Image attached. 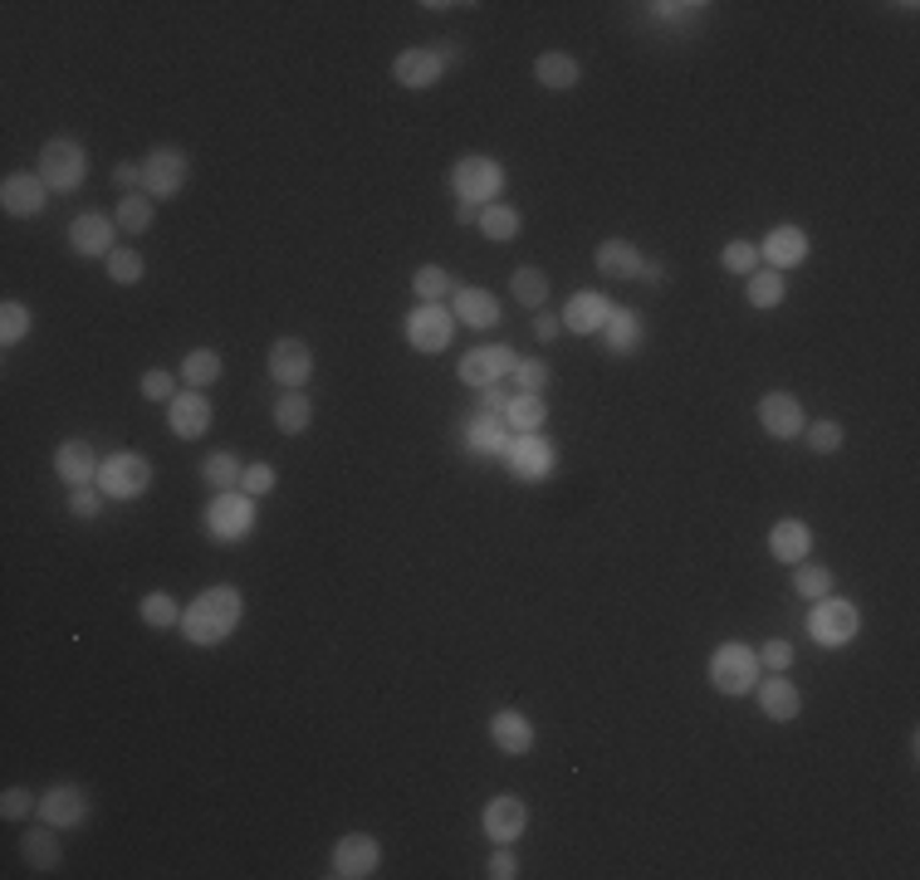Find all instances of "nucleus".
Returning a JSON list of instances; mask_svg holds the SVG:
<instances>
[{
    "mask_svg": "<svg viewBox=\"0 0 920 880\" xmlns=\"http://www.w3.org/2000/svg\"><path fill=\"white\" fill-rule=\"evenodd\" d=\"M544 421H548V402H544V396L520 392L505 406V426L514 431V436H534V431H544Z\"/></svg>",
    "mask_w": 920,
    "mask_h": 880,
    "instance_id": "nucleus-31",
    "label": "nucleus"
},
{
    "mask_svg": "<svg viewBox=\"0 0 920 880\" xmlns=\"http://www.w3.org/2000/svg\"><path fill=\"white\" fill-rule=\"evenodd\" d=\"M34 817L49 822V827H59V832H73V827L89 817V798H83L73 783H59V788L40 792V808H34Z\"/></svg>",
    "mask_w": 920,
    "mask_h": 880,
    "instance_id": "nucleus-15",
    "label": "nucleus"
},
{
    "mask_svg": "<svg viewBox=\"0 0 920 880\" xmlns=\"http://www.w3.org/2000/svg\"><path fill=\"white\" fill-rule=\"evenodd\" d=\"M44 191L49 186L40 181V171H10L6 181H0V206H6V216H40L44 210Z\"/></svg>",
    "mask_w": 920,
    "mask_h": 880,
    "instance_id": "nucleus-17",
    "label": "nucleus"
},
{
    "mask_svg": "<svg viewBox=\"0 0 920 880\" xmlns=\"http://www.w3.org/2000/svg\"><path fill=\"white\" fill-rule=\"evenodd\" d=\"M309 421H314V402L304 392H285L275 402V426L285 431V436H304L309 431Z\"/></svg>",
    "mask_w": 920,
    "mask_h": 880,
    "instance_id": "nucleus-32",
    "label": "nucleus"
},
{
    "mask_svg": "<svg viewBox=\"0 0 920 880\" xmlns=\"http://www.w3.org/2000/svg\"><path fill=\"white\" fill-rule=\"evenodd\" d=\"M759 710H764L774 724H789V719H799V710H803V695H799V685L793 680H783V675H759Z\"/></svg>",
    "mask_w": 920,
    "mask_h": 880,
    "instance_id": "nucleus-22",
    "label": "nucleus"
},
{
    "mask_svg": "<svg viewBox=\"0 0 920 880\" xmlns=\"http://www.w3.org/2000/svg\"><path fill=\"white\" fill-rule=\"evenodd\" d=\"M167 426L177 441H201L211 431V402L201 392H177L167 402Z\"/></svg>",
    "mask_w": 920,
    "mask_h": 880,
    "instance_id": "nucleus-16",
    "label": "nucleus"
},
{
    "mask_svg": "<svg viewBox=\"0 0 920 880\" xmlns=\"http://www.w3.org/2000/svg\"><path fill=\"white\" fill-rule=\"evenodd\" d=\"M485 837L495 841V847H514V841L524 837V827H530V808H524L520 798H495L485 802Z\"/></svg>",
    "mask_w": 920,
    "mask_h": 880,
    "instance_id": "nucleus-19",
    "label": "nucleus"
},
{
    "mask_svg": "<svg viewBox=\"0 0 920 880\" xmlns=\"http://www.w3.org/2000/svg\"><path fill=\"white\" fill-rule=\"evenodd\" d=\"M471 451L475 455H510V426L505 421H495V412H485L471 426Z\"/></svg>",
    "mask_w": 920,
    "mask_h": 880,
    "instance_id": "nucleus-35",
    "label": "nucleus"
},
{
    "mask_svg": "<svg viewBox=\"0 0 920 880\" xmlns=\"http://www.w3.org/2000/svg\"><path fill=\"white\" fill-rule=\"evenodd\" d=\"M89 177V152L73 138H49L40 152V181L49 191H79Z\"/></svg>",
    "mask_w": 920,
    "mask_h": 880,
    "instance_id": "nucleus-4",
    "label": "nucleus"
},
{
    "mask_svg": "<svg viewBox=\"0 0 920 880\" xmlns=\"http://www.w3.org/2000/svg\"><path fill=\"white\" fill-rule=\"evenodd\" d=\"M269 377L279 382V387L299 392L304 382L314 377V353L304 338H279L275 348H269Z\"/></svg>",
    "mask_w": 920,
    "mask_h": 880,
    "instance_id": "nucleus-13",
    "label": "nucleus"
},
{
    "mask_svg": "<svg viewBox=\"0 0 920 880\" xmlns=\"http://www.w3.org/2000/svg\"><path fill=\"white\" fill-rule=\"evenodd\" d=\"M505 461H510V475H514V479H524V485H538V479L554 469V445H548V441L534 431V436H520V441L510 445Z\"/></svg>",
    "mask_w": 920,
    "mask_h": 880,
    "instance_id": "nucleus-18",
    "label": "nucleus"
},
{
    "mask_svg": "<svg viewBox=\"0 0 920 880\" xmlns=\"http://www.w3.org/2000/svg\"><path fill=\"white\" fill-rule=\"evenodd\" d=\"M103 500H108V494L98 490V485H79V490H69V510H73V518H98V510H103Z\"/></svg>",
    "mask_w": 920,
    "mask_h": 880,
    "instance_id": "nucleus-50",
    "label": "nucleus"
},
{
    "mask_svg": "<svg viewBox=\"0 0 920 880\" xmlns=\"http://www.w3.org/2000/svg\"><path fill=\"white\" fill-rule=\"evenodd\" d=\"M808 436V451L813 455H838L842 451V426L838 421H813V426H803Z\"/></svg>",
    "mask_w": 920,
    "mask_h": 880,
    "instance_id": "nucleus-47",
    "label": "nucleus"
},
{
    "mask_svg": "<svg viewBox=\"0 0 920 880\" xmlns=\"http://www.w3.org/2000/svg\"><path fill=\"white\" fill-rule=\"evenodd\" d=\"M514 367H520V357H514L505 343H481V348H471L461 357V382L485 392V387H499V377H510Z\"/></svg>",
    "mask_w": 920,
    "mask_h": 880,
    "instance_id": "nucleus-10",
    "label": "nucleus"
},
{
    "mask_svg": "<svg viewBox=\"0 0 920 880\" xmlns=\"http://www.w3.org/2000/svg\"><path fill=\"white\" fill-rule=\"evenodd\" d=\"M108 279H113V284H138L142 279V255L132 250V245H118V250L108 255Z\"/></svg>",
    "mask_w": 920,
    "mask_h": 880,
    "instance_id": "nucleus-46",
    "label": "nucleus"
},
{
    "mask_svg": "<svg viewBox=\"0 0 920 880\" xmlns=\"http://www.w3.org/2000/svg\"><path fill=\"white\" fill-rule=\"evenodd\" d=\"M240 616H245V602L226 582V587H206L201 597L181 612V631H187L191 646H220V641L240 626Z\"/></svg>",
    "mask_w": 920,
    "mask_h": 880,
    "instance_id": "nucleus-1",
    "label": "nucleus"
},
{
    "mask_svg": "<svg viewBox=\"0 0 920 880\" xmlns=\"http://www.w3.org/2000/svg\"><path fill=\"white\" fill-rule=\"evenodd\" d=\"M793 592H799V597H808V602H823L828 592H832V573L803 557V563H793Z\"/></svg>",
    "mask_w": 920,
    "mask_h": 880,
    "instance_id": "nucleus-40",
    "label": "nucleus"
},
{
    "mask_svg": "<svg viewBox=\"0 0 920 880\" xmlns=\"http://www.w3.org/2000/svg\"><path fill=\"white\" fill-rule=\"evenodd\" d=\"M534 333H538V338H544V343H554L558 333H563V318H554V314H544V308H538V324H534Z\"/></svg>",
    "mask_w": 920,
    "mask_h": 880,
    "instance_id": "nucleus-56",
    "label": "nucleus"
},
{
    "mask_svg": "<svg viewBox=\"0 0 920 880\" xmlns=\"http://www.w3.org/2000/svg\"><path fill=\"white\" fill-rule=\"evenodd\" d=\"M783 294H789V279L779 269H754L750 275V304L754 308H779Z\"/></svg>",
    "mask_w": 920,
    "mask_h": 880,
    "instance_id": "nucleus-41",
    "label": "nucleus"
},
{
    "mask_svg": "<svg viewBox=\"0 0 920 880\" xmlns=\"http://www.w3.org/2000/svg\"><path fill=\"white\" fill-rule=\"evenodd\" d=\"M489 739H495L499 753H510V759H524V753L534 749V724L524 719L520 710H499L489 719Z\"/></svg>",
    "mask_w": 920,
    "mask_h": 880,
    "instance_id": "nucleus-24",
    "label": "nucleus"
},
{
    "mask_svg": "<svg viewBox=\"0 0 920 880\" xmlns=\"http://www.w3.org/2000/svg\"><path fill=\"white\" fill-rule=\"evenodd\" d=\"M481 210L485 206H475V201H456V220L461 226H481Z\"/></svg>",
    "mask_w": 920,
    "mask_h": 880,
    "instance_id": "nucleus-57",
    "label": "nucleus"
},
{
    "mask_svg": "<svg viewBox=\"0 0 920 880\" xmlns=\"http://www.w3.org/2000/svg\"><path fill=\"white\" fill-rule=\"evenodd\" d=\"M138 612H142L147 626H181V606H177V597H171V592H147Z\"/></svg>",
    "mask_w": 920,
    "mask_h": 880,
    "instance_id": "nucleus-43",
    "label": "nucleus"
},
{
    "mask_svg": "<svg viewBox=\"0 0 920 880\" xmlns=\"http://www.w3.org/2000/svg\"><path fill=\"white\" fill-rule=\"evenodd\" d=\"M59 827H49V822H40V827H30V832L20 837V857L30 861V871H55L59 866V857H65V851H59Z\"/></svg>",
    "mask_w": 920,
    "mask_h": 880,
    "instance_id": "nucleus-29",
    "label": "nucleus"
},
{
    "mask_svg": "<svg viewBox=\"0 0 920 880\" xmlns=\"http://www.w3.org/2000/svg\"><path fill=\"white\" fill-rule=\"evenodd\" d=\"M514 299H520L524 308H544L548 299V275L544 269H534V265H524V269H514Z\"/></svg>",
    "mask_w": 920,
    "mask_h": 880,
    "instance_id": "nucleus-42",
    "label": "nucleus"
},
{
    "mask_svg": "<svg viewBox=\"0 0 920 880\" xmlns=\"http://www.w3.org/2000/svg\"><path fill=\"white\" fill-rule=\"evenodd\" d=\"M514 382H520V392L544 396V387H548V367H544V363H520V367H514Z\"/></svg>",
    "mask_w": 920,
    "mask_h": 880,
    "instance_id": "nucleus-52",
    "label": "nucleus"
},
{
    "mask_svg": "<svg viewBox=\"0 0 920 880\" xmlns=\"http://www.w3.org/2000/svg\"><path fill=\"white\" fill-rule=\"evenodd\" d=\"M642 250L632 240H603L597 245V275L603 279H636L642 275Z\"/></svg>",
    "mask_w": 920,
    "mask_h": 880,
    "instance_id": "nucleus-28",
    "label": "nucleus"
},
{
    "mask_svg": "<svg viewBox=\"0 0 920 880\" xmlns=\"http://www.w3.org/2000/svg\"><path fill=\"white\" fill-rule=\"evenodd\" d=\"M275 479H279V475H275V465H265V461H260V465H245V475H240V490L250 494V500H260V494H269V490H275Z\"/></svg>",
    "mask_w": 920,
    "mask_h": 880,
    "instance_id": "nucleus-51",
    "label": "nucleus"
},
{
    "mask_svg": "<svg viewBox=\"0 0 920 880\" xmlns=\"http://www.w3.org/2000/svg\"><path fill=\"white\" fill-rule=\"evenodd\" d=\"M754 655H759V671H769V675H783L793 665V646H789V641H764Z\"/></svg>",
    "mask_w": 920,
    "mask_h": 880,
    "instance_id": "nucleus-48",
    "label": "nucleus"
},
{
    "mask_svg": "<svg viewBox=\"0 0 920 880\" xmlns=\"http://www.w3.org/2000/svg\"><path fill=\"white\" fill-rule=\"evenodd\" d=\"M191 177V162L187 152H177V147H152L142 162V191L152 196V201H167V196H177L181 186Z\"/></svg>",
    "mask_w": 920,
    "mask_h": 880,
    "instance_id": "nucleus-8",
    "label": "nucleus"
},
{
    "mask_svg": "<svg viewBox=\"0 0 920 880\" xmlns=\"http://www.w3.org/2000/svg\"><path fill=\"white\" fill-rule=\"evenodd\" d=\"M240 475H245V469H240V461H236L230 451H216V455H206V461H201V479H206V485H211L216 494H220V490H236Z\"/></svg>",
    "mask_w": 920,
    "mask_h": 880,
    "instance_id": "nucleus-38",
    "label": "nucleus"
},
{
    "mask_svg": "<svg viewBox=\"0 0 920 880\" xmlns=\"http://www.w3.org/2000/svg\"><path fill=\"white\" fill-rule=\"evenodd\" d=\"M607 318H612V304L603 299V294H573L568 308H563V328L578 333V338H587V333H603Z\"/></svg>",
    "mask_w": 920,
    "mask_h": 880,
    "instance_id": "nucleus-25",
    "label": "nucleus"
},
{
    "mask_svg": "<svg viewBox=\"0 0 920 880\" xmlns=\"http://www.w3.org/2000/svg\"><path fill=\"white\" fill-rule=\"evenodd\" d=\"M451 314H456L461 328H495L499 324V299L485 289H456V304H451Z\"/></svg>",
    "mask_w": 920,
    "mask_h": 880,
    "instance_id": "nucleus-26",
    "label": "nucleus"
},
{
    "mask_svg": "<svg viewBox=\"0 0 920 880\" xmlns=\"http://www.w3.org/2000/svg\"><path fill=\"white\" fill-rule=\"evenodd\" d=\"M412 289H416V299L422 304H441L451 289H456V279H451V269H441V265H422L412 275Z\"/></svg>",
    "mask_w": 920,
    "mask_h": 880,
    "instance_id": "nucleus-39",
    "label": "nucleus"
},
{
    "mask_svg": "<svg viewBox=\"0 0 920 880\" xmlns=\"http://www.w3.org/2000/svg\"><path fill=\"white\" fill-rule=\"evenodd\" d=\"M451 186H456V201L489 206V201H499V191H505V167H499L495 157H461Z\"/></svg>",
    "mask_w": 920,
    "mask_h": 880,
    "instance_id": "nucleus-7",
    "label": "nucleus"
},
{
    "mask_svg": "<svg viewBox=\"0 0 920 880\" xmlns=\"http://www.w3.org/2000/svg\"><path fill=\"white\" fill-rule=\"evenodd\" d=\"M520 210L514 206H505V201H489L485 210H481V235L485 240H495V245H510L514 235H520Z\"/></svg>",
    "mask_w": 920,
    "mask_h": 880,
    "instance_id": "nucleus-33",
    "label": "nucleus"
},
{
    "mask_svg": "<svg viewBox=\"0 0 920 880\" xmlns=\"http://www.w3.org/2000/svg\"><path fill=\"white\" fill-rule=\"evenodd\" d=\"M456 338V314L441 304H416L407 314V343L416 353H446Z\"/></svg>",
    "mask_w": 920,
    "mask_h": 880,
    "instance_id": "nucleus-9",
    "label": "nucleus"
},
{
    "mask_svg": "<svg viewBox=\"0 0 920 880\" xmlns=\"http://www.w3.org/2000/svg\"><path fill=\"white\" fill-rule=\"evenodd\" d=\"M113 181L122 186V196H128V191H138V181H142V167H132V162H118V167H113Z\"/></svg>",
    "mask_w": 920,
    "mask_h": 880,
    "instance_id": "nucleus-55",
    "label": "nucleus"
},
{
    "mask_svg": "<svg viewBox=\"0 0 920 880\" xmlns=\"http://www.w3.org/2000/svg\"><path fill=\"white\" fill-rule=\"evenodd\" d=\"M759 426H764L774 441L803 436V426H808L803 402L793 392H764V396H759Z\"/></svg>",
    "mask_w": 920,
    "mask_h": 880,
    "instance_id": "nucleus-11",
    "label": "nucleus"
},
{
    "mask_svg": "<svg viewBox=\"0 0 920 880\" xmlns=\"http://www.w3.org/2000/svg\"><path fill=\"white\" fill-rule=\"evenodd\" d=\"M98 490L108 494V500H138L152 485V465H147V455H132V451H113L103 465H98Z\"/></svg>",
    "mask_w": 920,
    "mask_h": 880,
    "instance_id": "nucleus-5",
    "label": "nucleus"
},
{
    "mask_svg": "<svg viewBox=\"0 0 920 880\" xmlns=\"http://www.w3.org/2000/svg\"><path fill=\"white\" fill-rule=\"evenodd\" d=\"M759 655L750 646H740V641H725V646H715L710 655V685L720 690V695H750L759 685Z\"/></svg>",
    "mask_w": 920,
    "mask_h": 880,
    "instance_id": "nucleus-2",
    "label": "nucleus"
},
{
    "mask_svg": "<svg viewBox=\"0 0 920 880\" xmlns=\"http://www.w3.org/2000/svg\"><path fill=\"white\" fill-rule=\"evenodd\" d=\"M220 372H226V363H220L216 348H196V353L181 357V377H187L191 392H201V387H211V382H220Z\"/></svg>",
    "mask_w": 920,
    "mask_h": 880,
    "instance_id": "nucleus-34",
    "label": "nucleus"
},
{
    "mask_svg": "<svg viewBox=\"0 0 920 880\" xmlns=\"http://www.w3.org/2000/svg\"><path fill=\"white\" fill-rule=\"evenodd\" d=\"M857 631H862V612H857L852 602H842V597H823V602H813V612H808V636H813L818 646H828V651L852 646Z\"/></svg>",
    "mask_w": 920,
    "mask_h": 880,
    "instance_id": "nucleus-3",
    "label": "nucleus"
},
{
    "mask_svg": "<svg viewBox=\"0 0 920 880\" xmlns=\"http://www.w3.org/2000/svg\"><path fill=\"white\" fill-rule=\"evenodd\" d=\"M69 250L79 255V259H108L118 250V220H108V216H79L69 226Z\"/></svg>",
    "mask_w": 920,
    "mask_h": 880,
    "instance_id": "nucleus-12",
    "label": "nucleus"
},
{
    "mask_svg": "<svg viewBox=\"0 0 920 880\" xmlns=\"http://www.w3.org/2000/svg\"><path fill=\"white\" fill-rule=\"evenodd\" d=\"M377 861H383V847H377L373 837H363V832H353V837H343L338 847H334V880H367L377 871Z\"/></svg>",
    "mask_w": 920,
    "mask_h": 880,
    "instance_id": "nucleus-14",
    "label": "nucleus"
},
{
    "mask_svg": "<svg viewBox=\"0 0 920 880\" xmlns=\"http://www.w3.org/2000/svg\"><path fill=\"white\" fill-rule=\"evenodd\" d=\"M255 528V500L245 490H220L211 504H206V533L216 543H236Z\"/></svg>",
    "mask_w": 920,
    "mask_h": 880,
    "instance_id": "nucleus-6",
    "label": "nucleus"
},
{
    "mask_svg": "<svg viewBox=\"0 0 920 880\" xmlns=\"http://www.w3.org/2000/svg\"><path fill=\"white\" fill-rule=\"evenodd\" d=\"M24 333H30V308L16 304V299H6V304H0V343L16 348Z\"/></svg>",
    "mask_w": 920,
    "mask_h": 880,
    "instance_id": "nucleus-44",
    "label": "nucleus"
},
{
    "mask_svg": "<svg viewBox=\"0 0 920 880\" xmlns=\"http://www.w3.org/2000/svg\"><path fill=\"white\" fill-rule=\"evenodd\" d=\"M485 876H489V880H514V876H520V861H514V851H510V847H495V857H489Z\"/></svg>",
    "mask_w": 920,
    "mask_h": 880,
    "instance_id": "nucleus-54",
    "label": "nucleus"
},
{
    "mask_svg": "<svg viewBox=\"0 0 920 880\" xmlns=\"http://www.w3.org/2000/svg\"><path fill=\"white\" fill-rule=\"evenodd\" d=\"M720 265H725V275H754V269H759V245L730 240L725 250H720Z\"/></svg>",
    "mask_w": 920,
    "mask_h": 880,
    "instance_id": "nucleus-45",
    "label": "nucleus"
},
{
    "mask_svg": "<svg viewBox=\"0 0 920 880\" xmlns=\"http://www.w3.org/2000/svg\"><path fill=\"white\" fill-rule=\"evenodd\" d=\"M759 255L769 259V265L779 269H793V265H803L808 259V230H799V226H774L764 235V245H759Z\"/></svg>",
    "mask_w": 920,
    "mask_h": 880,
    "instance_id": "nucleus-23",
    "label": "nucleus"
},
{
    "mask_svg": "<svg viewBox=\"0 0 920 880\" xmlns=\"http://www.w3.org/2000/svg\"><path fill=\"white\" fill-rule=\"evenodd\" d=\"M534 79L544 83V89L563 93V89H573V83L583 79V65L573 55H558V49H554V55H538L534 59Z\"/></svg>",
    "mask_w": 920,
    "mask_h": 880,
    "instance_id": "nucleus-30",
    "label": "nucleus"
},
{
    "mask_svg": "<svg viewBox=\"0 0 920 880\" xmlns=\"http://www.w3.org/2000/svg\"><path fill=\"white\" fill-rule=\"evenodd\" d=\"M142 396H147V402H171V396H177L171 372H147V377H142Z\"/></svg>",
    "mask_w": 920,
    "mask_h": 880,
    "instance_id": "nucleus-53",
    "label": "nucleus"
},
{
    "mask_svg": "<svg viewBox=\"0 0 920 880\" xmlns=\"http://www.w3.org/2000/svg\"><path fill=\"white\" fill-rule=\"evenodd\" d=\"M636 343H642V318H636L632 308H612V318H607V348H612V353H632Z\"/></svg>",
    "mask_w": 920,
    "mask_h": 880,
    "instance_id": "nucleus-37",
    "label": "nucleus"
},
{
    "mask_svg": "<svg viewBox=\"0 0 920 880\" xmlns=\"http://www.w3.org/2000/svg\"><path fill=\"white\" fill-rule=\"evenodd\" d=\"M392 73H397L402 89H436L441 73H446V59H441V49H402Z\"/></svg>",
    "mask_w": 920,
    "mask_h": 880,
    "instance_id": "nucleus-20",
    "label": "nucleus"
},
{
    "mask_svg": "<svg viewBox=\"0 0 920 880\" xmlns=\"http://www.w3.org/2000/svg\"><path fill=\"white\" fill-rule=\"evenodd\" d=\"M34 808H40V798H30V788H6V798H0V817L6 822H24Z\"/></svg>",
    "mask_w": 920,
    "mask_h": 880,
    "instance_id": "nucleus-49",
    "label": "nucleus"
},
{
    "mask_svg": "<svg viewBox=\"0 0 920 880\" xmlns=\"http://www.w3.org/2000/svg\"><path fill=\"white\" fill-rule=\"evenodd\" d=\"M98 465H103V461L93 455V445H89V441H65V445L55 451V475L65 479L69 490L93 485V479H98Z\"/></svg>",
    "mask_w": 920,
    "mask_h": 880,
    "instance_id": "nucleus-21",
    "label": "nucleus"
},
{
    "mask_svg": "<svg viewBox=\"0 0 920 880\" xmlns=\"http://www.w3.org/2000/svg\"><path fill=\"white\" fill-rule=\"evenodd\" d=\"M152 216H157L152 196H147V191H128V196L118 201V216H113V220H118L122 235H142L147 226H152Z\"/></svg>",
    "mask_w": 920,
    "mask_h": 880,
    "instance_id": "nucleus-36",
    "label": "nucleus"
},
{
    "mask_svg": "<svg viewBox=\"0 0 920 880\" xmlns=\"http://www.w3.org/2000/svg\"><path fill=\"white\" fill-rule=\"evenodd\" d=\"M769 553H774V563H803L808 553H813V533H808L803 518H783V524H774V533H769Z\"/></svg>",
    "mask_w": 920,
    "mask_h": 880,
    "instance_id": "nucleus-27",
    "label": "nucleus"
}]
</instances>
